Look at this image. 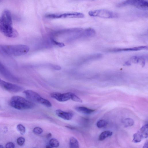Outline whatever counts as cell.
I'll use <instances>...</instances> for the list:
<instances>
[{
	"mask_svg": "<svg viewBox=\"0 0 148 148\" xmlns=\"http://www.w3.org/2000/svg\"><path fill=\"white\" fill-rule=\"evenodd\" d=\"M142 136L143 138L148 137V125L146 124L143 126L138 131Z\"/></svg>",
	"mask_w": 148,
	"mask_h": 148,
	"instance_id": "ac0fdd59",
	"label": "cell"
},
{
	"mask_svg": "<svg viewBox=\"0 0 148 148\" xmlns=\"http://www.w3.org/2000/svg\"><path fill=\"white\" fill-rule=\"evenodd\" d=\"M54 68L56 70H58L60 69H61L60 67L58 66H55Z\"/></svg>",
	"mask_w": 148,
	"mask_h": 148,
	"instance_id": "d6a6232c",
	"label": "cell"
},
{
	"mask_svg": "<svg viewBox=\"0 0 148 148\" xmlns=\"http://www.w3.org/2000/svg\"><path fill=\"white\" fill-rule=\"evenodd\" d=\"M45 17L49 18L56 19L66 18H83L84 14L82 13L72 12L61 14H46Z\"/></svg>",
	"mask_w": 148,
	"mask_h": 148,
	"instance_id": "277c9868",
	"label": "cell"
},
{
	"mask_svg": "<svg viewBox=\"0 0 148 148\" xmlns=\"http://www.w3.org/2000/svg\"><path fill=\"white\" fill-rule=\"evenodd\" d=\"M33 132L35 134H40L43 132L42 129L39 127H36L33 130Z\"/></svg>",
	"mask_w": 148,
	"mask_h": 148,
	"instance_id": "4316f807",
	"label": "cell"
},
{
	"mask_svg": "<svg viewBox=\"0 0 148 148\" xmlns=\"http://www.w3.org/2000/svg\"><path fill=\"white\" fill-rule=\"evenodd\" d=\"M121 5L132 6L143 10L148 9V2L145 0H125Z\"/></svg>",
	"mask_w": 148,
	"mask_h": 148,
	"instance_id": "8992f818",
	"label": "cell"
},
{
	"mask_svg": "<svg viewBox=\"0 0 148 148\" xmlns=\"http://www.w3.org/2000/svg\"><path fill=\"white\" fill-rule=\"evenodd\" d=\"M10 105L12 107L19 110L32 108L34 104L31 101L18 96H13L10 101Z\"/></svg>",
	"mask_w": 148,
	"mask_h": 148,
	"instance_id": "7a4b0ae2",
	"label": "cell"
},
{
	"mask_svg": "<svg viewBox=\"0 0 148 148\" xmlns=\"http://www.w3.org/2000/svg\"><path fill=\"white\" fill-rule=\"evenodd\" d=\"M89 15L92 17H97L104 18H116L118 15L113 11L107 9H101L90 11Z\"/></svg>",
	"mask_w": 148,
	"mask_h": 148,
	"instance_id": "3957f363",
	"label": "cell"
},
{
	"mask_svg": "<svg viewBox=\"0 0 148 148\" xmlns=\"http://www.w3.org/2000/svg\"><path fill=\"white\" fill-rule=\"evenodd\" d=\"M5 147L6 148H14L15 147V145L12 142H9L6 144Z\"/></svg>",
	"mask_w": 148,
	"mask_h": 148,
	"instance_id": "f546056e",
	"label": "cell"
},
{
	"mask_svg": "<svg viewBox=\"0 0 148 148\" xmlns=\"http://www.w3.org/2000/svg\"><path fill=\"white\" fill-rule=\"evenodd\" d=\"M38 103L47 107H50L52 106L51 103L49 100L43 98L42 97H41L39 99Z\"/></svg>",
	"mask_w": 148,
	"mask_h": 148,
	"instance_id": "44dd1931",
	"label": "cell"
},
{
	"mask_svg": "<svg viewBox=\"0 0 148 148\" xmlns=\"http://www.w3.org/2000/svg\"></svg>",
	"mask_w": 148,
	"mask_h": 148,
	"instance_id": "d590c367",
	"label": "cell"
},
{
	"mask_svg": "<svg viewBox=\"0 0 148 148\" xmlns=\"http://www.w3.org/2000/svg\"><path fill=\"white\" fill-rule=\"evenodd\" d=\"M18 131L22 135L24 134L26 132L25 127L21 124H18L16 127Z\"/></svg>",
	"mask_w": 148,
	"mask_h": 148,
	"instance_id": "d4e9b609",
	"label": "cell"
},
{
	"mask_svg": "<svg viewBox=\"0 0 148 148\" xmlns=\"http://www.w3.org/2000/svg\"><path fill=\"white\" fill-rule=\"evenodd\" d=\"M148 143L147 141L145 142V143L144 146L143 147V148H147L148 147Z\"/></svg>",
	"mask_w": 148,
	"mask_h": 148,
	"instance_id": "1f68e13d",
	"label": "cell"
},
{
	"mask_svg": "<svg viewBox=\"0 0 148 148\" xmlns=\"http://www.w3.org/2000/svg\"><path fill=\"white\" fill-rule=\"evenodd\" d=\"M0 32L5 36L10 38H15L18 35L17 31L12 26L3 23L0 17Z\"/></svg>",
	"mask_w": 148,
	"mask_h": 148,
	"instance_id": "5b68a950",
	"label": "cell"
},
{
	"mask_svg": "<svg viewBox=\"0 0 148 148\" xmlns=\"http://www.w3.org/2000/svg\"><path fill=\"white\" fill-rule=\"evenodd\" d=\"M69 145L71 148L79 147V143L77 140L74 137H71L69 140Z\"/></svg>",
	"mask_w": 148,
	"mask_h": 148,
	"instance_id": "e0dca14e",
	"label": "cell"
},
{
	"mask_svg": "<svg viewBox=\"0 0 148 148\" xmlns=\"http://www.w3.org/2000/svg\"><path fill=\"white\" fill-rule=\"evenodd\" d=\"M72 93L68 92L64 93L54 92L51 95V97L58 101L60 102H64L71 99Z\"/></svg>",
	"mask_w": 148,
	"mask_h": 148,
	"instance_id": "9c48e42d",
	"label": "cell"
},
{
	"mask_svg": "<svg viewBox=\"0 0 148 148\" xmlns=\"http://www.w3.org/2000/svg\"><path fill=\"white\" fill-rule=\"evenodd\" d=\"M0 74L6 79L12 81H17L18 79L12 75L8 69L0 62Z\"/></svg>",
	"mask_w": 148,
	"mask_h": 148,
	"instance_id": "ba28073f",
	"label": "cell"
},
{
	"mask_svg": "<svg viewBox=\"0 0 148 148\" xmlns=\"http://www.w3.org/2000/svg\"><path fill=\"white\" fill-rule=\"evenodd\" d=\"M108 124L106 121L104 120H101L97 123V126L99 128H101L106 126Z\"/></svg>",
	"mask_w": 148,
	"mask_h": 148,
	"instance_id": "cb8c5ba5",
	"label": "cell"
},
{
	"mask_svg": "<svg viewBox=\"0 0 148 148\" xmlns=\"http://www.w3.org/2000/svg\"><path fill=\"white\" fill-rule=\"evenodd\" d=\"M123 123L125 127H128L132 126L134 124V121L132 119L127 118L123 120Z\"/></svg>",
	"mask_w": 148,
	"mask_h": 148,
	"instance_id": "ffe728a7",
	"label": "cell"
},
{
	"mask_svg": "<svg viewBox=\"0 0 148 148\" xmlns=\"http://www.w3.org/2000/svg\"><path fill=\"white\" fill-rule=\"evenodd\" d=\"M25 138L22 137H20L18 138L17 140V143L18 145L22 146L23 145L25 142Z\"/></svg>",
	"mask_w": 148,
	"mask_h": 148,
	"instance_id": "83f0119b",
	"label": "cell"
},
{
	"mask_svg": "<svg viewBox=\"0 0 148 148\" xmlns=\"http://www.w3.org/2000/svg\"><path fill=\"white\" fill-rule=\"evenodd\" d=\"M0 86L6 90L11 92L16 93L22 91L23 87L18 85L6 82L0 78Z\"/></svg>",
	"mask_w": 148,
	"mask_h": 148,
	"instance_id": "52a82bcc",
	"label": "cell"
},
{
	"mask_svg": "<svg viewBox=\"0 0 148 148\" xmlns=\"http://www.w3.org/2000/svg\"><path fill=\"white\" fill-rule=\"evenodd\" d=\"M112 133L110 131H106L102 132L99 137V140L102 141L106 138L111 136Z\"/></svg>",
	"mask_w": 148,
	"mask_h": 148,
	"instance_id": "d6986e66",
	"label": "cell"
},
{
	"mask_svg": "<svg viewBox=\"0 0 148 148\" xmlns=\"http://www.w3.org/2000/svg\"><path fill=\"white\" fill-rule=\"evenodd\" d=\"M51 133H49L47 134L46 137L47 138H50L51 137Z\"/></svg>",
	"mask_w": 148,
	"mask_h": 148,
	"instance_id": "4dcf8cb0",
	"label": "cell"
},
{
	"mask_svg": "<svg viewBox=\"0 0 148 148\" xmlns=\"http://www.w3.org/2000/svg\"><path fill=\"white\" fill-rule=\"evenodd\" d=\"M4 148V147L3 146V145H0V148Z\"/></svg>",
	"mask_w": 148,
	"mask_h": 148,
	"instance_id": "e575fe53",
	"label": "cell"
},
{
	"mask_svg": "<svg viewBox=\"0 0 148 148\" xmlns=\"http://www.w3.org/2000/svg\"><path fill=\"white\" fill-rule=\"evenodd\" d=\"M77 111L85 114H90L95 111V110L84 106L76 107L75 108Z\"/></svg>",
	"mask_w": 148,
	"mask_h": 148,
	"instance_id": "9a60e30c",
	"label": "cell"
},
{
	"mask_svg": "<svg viewBox=\"0 0 148 148\" xmlns=\"http://www.w3.org/2000/svg\"><path fill=\"white\" fill-rule=\"evenodd\" d=\"M133 138L132 141L135 143L140 142L143 138L142 136L138 132L133 135Z\"/></svg>",
	"mask_w": 148,
	"mask_h": 148,
	"instance_id": "7402d4cb",
	"label": "cell"
},
{
	"mask_svg": "<svg viewBox=\"0 0 148 148\" xmlns=\"http://www.w3.org/2000/svg\"><path fill=\"white\" fill-rule=\"evenodd\" d=\"M51 40L53 43L55 44V45H57L60 47H63L65 46L64 44L62 42H58L56 41L53 39H51Z\"/></svg>",
	"mask_w": 148,
	"mask_h": 148,
	"instance_id": "f1b7e54d",
	"label": "cell"
},
{
	"mask_svg": "<svg viewBox=\"0 0 148 148\" xmlns=\"http://www.w3.org/2000/svg\"><path fill=\"white\" fill-rule=\"evenodd\" d=\"M2 21L6 25L12 26V22L11 14L10 11L4 10L2 13L0 17Z\"/></svg>",
	"mask_w": 148,
	"mask_h": 148,
	"instance_id": "7c38bea8",
	"label": "cell"
},
{
	"mask_svg": "<svg viewBox=\"0 0 148 148\" xmlns=\"http://www.w3.org/2000/svg\"><path fill=\"white\" fill-rule=\"evenodd\" d=\"M148 49L147 46H141L131 48H114L109 50V51L117 52L122 51H135Z\"/></svg>",
	"mask_w": 148,
	"mask_h": 148,
	"instance_id": "8fae6325",
	"label": "cell"
},
{
	"mask_svg": "<svg viewBox=\"0 0 148 148\" xmlns=\"http://www.w3.org/2000/svg\"><path fill=\"white\" fill-rule=\"evenodd\" d=\"M52 147L50 145H47L46 147V148H51Z\"/></svg>",
	"mask_w": 148,
	"mask_h": 148,
	"instance_id": "836d02e7",
	"label": "cell"
},
{
	"mask_svg": "<svg viewBox=\"0 0 148 148\" xmlns=\"http://www.w3.org/2000/svg\"><path fill=\"white\" fill-rule=\"evenodd\" d=\"M29 49V47L25 45H3L0 46V51L3 53L15 56L25 54L28 52Z\"/></svg>",
	"mask_w": 148,
	"mask_h": 148,
	"instance_id": "6da1fadb",
	"label": "cell"
},
{
	"mask_svg": "<svg viewBox=\"0 0 148 148\" xmlns=\"http://www.w3.org/2000/svg\"><path fill=\"white\" fill-rule=\"evenodd\" d=\"M23 93L27 98L32 102H38L39 99L41 97L38 93L31 90H25Z\"/></svg>",
	"mask_w": 148,
	"mask_h": 148,
	"instance_id": "30bf717a",
	"label": "cell"
},
{
	"mask_svg": "<svg viewBox=\"0 0 148 148\" xmlns=\"http://www.w3.org/2000/svg\"><path fill=\"white\" fill-rule=\"evenodd\" d=\"M131 64V62L134 63H140L142 66L145 64V60L143 57L142 56H134L132 57L129 61Z\"/></svg>",
	"mask_w": 148,
	"mask_h": 148,
	"instance_id": "5bb4252c",
	"label": "cell"
},
{
	"mask_svg": "<svg viewBox=\"0 0 148 148\" xmlns=\"http://www.w3.org/2000/svg\"><path fill=\"white\" fill-rule=\"evenodd\" d=\"M71 99L75 102L79 103L82 102V100L80 98L73 93L72 95Z\"/></svg>",
	"mask_w": 148,
	"mask_h": 148,
	"instance_id": "484cf974",
	"label": "cell"
},
{
	"mask_svg": "<svg viewBox=\"0 0 148 148\" xmlns=\"http://www.w3.org/2000/svg\"><path fill=\"white\" fill-rule=\"evenodd\" d=\"M95 30L92 28H88L83 31L82 34L85 37H91L94 36L96 34Z\"/></svg>",
	"mask_w": 148,
	"mask_h": 148,
	"instance_id": "2e32d148",
	"label": "cell"
},
{
	"mask_svg": "<svg viewBox=\"0 0 148 148\" xmlns=\"http://www.w3.org/2000/svg\"><path fill=\"white\" fill-rule=\"evenodd\" d=\"M49 145L52 147H57L59 146V142L56 139L52 138L49 142Z\"/></svg>",
	"mask_w": 148,
	"mask_h": 148,
	"instance_id": "603a6c76",
	"label": "cell"
},
{
	"mask_svg": "<svg viewBox=\"0 0 148 148\" xmlns=\"http://www.w3.org/2000/svg\"><path fill=\"white\" fill-rule=\"evenodd\" d=\"M55 113L58 116L65 120H70L73 116L72 113L69 112H65L60 109L56 110Z\"/></svg>",
	"mask_w": 148,
	"mask_h": 148,
	"instance_id": "4fadbf2b",
	"label": "cell"
}]
</instances>
